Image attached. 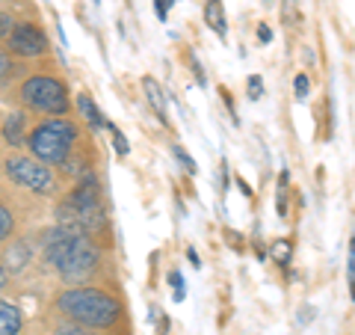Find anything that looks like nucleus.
Listing matches in <instances>:
<instances>
[{
    "instance_id": "28",
    "label": "nucleus",
    "mask_w": 355,
    "mask_h": 335,
    "mask_svg": "<svg viewBox=\"0 0 355 335\" xmlns=\"http://www.w3.org/2000/svg\"><path fill=\"white\" fill-rule=\"evenodd\" d=\"M237 184H240V190H243V193H246V196H252V190H249V184L243 181V178H237Z\"/></svg>"
},
{
    "instance_id": "11",
    "label": "nucleus",
    "mask_w": 355,
    "mask_h": 335,
    "mask_svg": "<svg viewBox=\"0 0 355 335\" xmlns=\"http://www.w3.org/2000/svg\"><path fill=\"white\" fill-rule=\"evenodd\" d=\"M21 332V311L12 303L0 300V335H18Z\"/></svg>"
},
{
    "instance_id": "1",
    "label": "nucleus",
    "mask_w": 355,
    "mask_h": 335,
    "mask_svg": "<svg viewBox=\"0 0 355 335\" xmlns=\"http://www.w3.org/2000/svg\"><path fill=\"white\" fill-rule=\"evenodd\" d=\"M44 259L51 261V267L69 282H83L95 273L98 267V250L89 240V234L60 229L51 231L44 238Z\"/></svg>"
},
{
    "instance_id": "23",
    "label": "nucleus",
    "mask_w": 355,
    "mask_h": 335,
    "mask_svg": "<svg viewBox=\"0 0 355 335\" xmlns=\"http://www.w3.org/2000/svg\"><path fill=\"white\" fill-rule=\"evenodd\" d=\"M169 6H172V0H154V9H157V18L160 21L169 18Z\"/></svg>"
},
{
    "instance_id": "22",
    "label": "nucleus",
    "mask_w": 355,
    "mask_h": 335,
    "mask_svg": "<svg viewBox=\"0 0 355 335\" xmlns=\"http://www.w3.org/2000/svg\"><path fill=\"white\" fill-rule=\"evenodd\" d=\"M12 27H15V21H12V15L0 13V39H6V36H9V33H12Z\"/></svg>"
},
{
    "instance_id": "6",
    "label": "nucleus",
    "mask_w": 355,
    "mask_h": 335,
    "mask_svg": "<svg viewBox=\"0 0 355 335\" xmlns=\"http://www.w3.org/2000/svg\"><path fill=\"white\" fill-rule=\"evenodd\" d=\"M6 175L12 178L15 184L33 190V193H53V175L48 166L36 158H9Z\"/></svg>"
},
{
    "instance_id": "19",
    "label": "nucleus",
    "mask_w": 355,
    "mask_h": 335,
    "mask_svg": "<svg viewBox=\"0 0 355 335\" xmlns=\"http://www.w3.org/2000/svg\"><path fill=\"white\" fill-rule=\"evenodd\" d=\"M172 154H175V161H181V166H184L187 172H196V161H193L181 146H172Z\"/></svg>"
},
{
    "instance_id": "15",
    "label": "nucleus",
    "mask_w": 355,
    "mask_h": 335,
    "mask_svg": "<svg viewBox=\"0 0 355 335\" xmlns=\"http://www.w3.org/2000/svg\"><path fill=\"white\" fill-rule=\"evenodd\" d=\"M169 285H172V300H175V303H184V297H187L184 276L178 273V270H172V273H169Z\"/></svg>"
},
{
    "instance_id": "14",
    "label": "nucleus",
    "mask_w": 355,
    "mask_h": 335,
    "mask_svg": "<svg viewBox=\"0 0 355 335\" xmlns=\"http://www.w3.org/2000/svg\"><path fill=\"white\" fill-rule=\"evenodd\" d=\"M12 231H15V217H12V211H9L6 205H0V243H3Z\"/></svg>"
},
{
    "instance_id": "17",
    "label": "nucleus",
    "mask_w": 355,
    "mask_h": 335,
    "mask_svg": "<svg viewBox=\"0 0 355 335\" xmlns=\"http://www.w3.org/2000/svg\"><path fill=\"white\" fill-rule=\"evenodd\" d=\"M293 92H296L299 101H305L308 92H311V81H308V74H296V77H293Z\"/></svg>"
},
{
    "instance_id": "7",
    "label": "nucleus",
    "mask_w": 355,
    "mask_h": 335,
    "mask_svg": "<svg viewBox=\"0 0 355 335\" xmlns=\"http://www.w3.org/2000/svg\"><path fill=\"white\" fill-rule=\"evenodd\" d=\"M9 51L18 54V57H42L48 54V39L36 24H15L9 33Z\"/></svg>"
},
{
    "instance_id": "27",
    "label": "nucleus",
    "mask_w": 355,
    "mask_h": 335,
    "mask_svg": "<svg viewBox=\"0 0 355 335\" xmlns=\"http://www.w3.org/2000/svg\"><path fill=\"white\" fill-rule=\"evenodd\" d=\"M187 259H190V261H193L196 267H198V264H202V261H198V255H196V250H187Z\"/></svg>"
},
{
    "instance_id": "25",
    "label": "nucleus",
    "mask_w": 355,
    "mask_h": 335,
    "mask_svg": "<svg viewBox=\"0 0 355 335\" xmlns=\"http://www.w3.org/2000/svg\"><path fill=\"white\" fill-rule=\"evenodd\" d=\"M258 39H261V42H270V39H272V30H270V27H261V30H258Z\"/></svg>"
},
{
    "instance_id": "12",
    "label": "nucleus",
    "mask_w": 355,
    "mask_h": 335,
    "mask_svg": "<svg viewBox=\"0 0 355 335\" xmlns=\"http://www.w3.org/2000/svg\"><path fill=\"white\" fill-rule=\"evenodd\" d=\"M3 140L9 146H21L24 142V113H12L3 125Z\"/></svg>"
},
{
    "instance_id": "18",
    "label": "nucleus",
    "mask_w": 355,
    "mask_h": 335,
    "mask_svg": "<svg viewBox=\"0 0 355 335\" xmlns=\"http://www.w3.org/2000/svg\"><path fill=\"white\" fill-rule=\"evenodd\" d=\"M246 92H249L252 101H258V98L263 95V81H261V74H252V77H249V81H246Z\"/></svg>"
},
{
    "instance_id": "3",
    "label": "nucleus",
    "mask_w": 355,
    "mask_h": 335,
    "mask_svg": "<svg viewBox=\"0 0 355 335\" xmlns=\"http://www.w3.org/2000/svg\"><path fill=\"white\" fill-rule=\"evenodd\" d=\"M57 309L65 311L80 327H98V329L113 327L121 315L119 300L104 291H95V288H71V291L60 294Z\"/></svg>"
},
{
    "instance_id": "13",
    "label": "nucleus",
    "mask_w": 355,
    "mask_h": 335,
    "mask_svg": "<svg viewBox=\"0 0 355 335\" xmlns=\"http://www.w3.org/2000/svg\"><path fill=\"white\" fill-rule=\"evenodd\" d=\"M27 261H30V250L24 247V243H12V250L6 252V267H9V270H12V273L24 270Z\"/></svg>"
},
{
    "instance_id": "8",
    "label": "nucleus",
    "mask_w": 355,
    "mask_h": 335,
    "mask_svg": "<svg viewBox=\"0 0 355 335\" xmlns=\"http://www.w3.org/2000/svg\"><path fill=\"white\" fill-rule=\"evenodd\" d=\"M142 92H146L151 110L157 113V119L163 125H169V107H166V95H163V86L154 81V77H142Z\"/></svg>"
},
{
    "instance_id": "21",
    "label": "nucleus",
    "mask_w": 355,
    "mask_h": 335,
    "mask_svg": "<svg viewBox=\"0 0 355 335\" xmlns=\"http://www.w3.org/2000/svg\"><path fill=\"white\" fill-rule=\"evenodd\" d=\"M352 282H355V247L349 243V252H347V285L352 288Z\"/></svg>"
},
{
    "instance_id": "4",
    "label": "nucleus",
    "mask_w": 355,
    "mask_h": 335,
    "mask_svg": "<svg viewBox=\"0 0 355 335\" xmlns=\"http://www.w3.org/2000/svg\"><path fill=\"white\" fill-rule=\"evenodd\" d=\"M74 142H77V128L69 119L42 122V125H36L27 133L30 154L42 163H65Z\"/></svg>"
},
{
    "instance_id": "9",
    "label": "nucleus",
    "mask_w": 355,
    "mask_h": 335,
    "mask_svg": "<svg viewBox=\"0 0 355 335\" xmlns=\"http://www.w3.org/2000/svg\"><path fill=\"white\" fill-rule=\"evenodd\" d=\"M77 110H80V116L86 119V125L92 128V131H101V128H107V119L101 116V110L95 107V101H92V95H86V92H80L77 95Z\"/></svg>"
},
{
    "instance_id": "20",
    "label": "nucleus",
    "mask_w": 355,
    "mask_h": 335,
    "mask_svg": "<svg viewBox=\"0 0 355 335\" xmlns=\"http://www.w3.org/2000/svg\"><path fill=\"white\" fill-rule=\"evenodd\" d=\"M272 255L279 259V264H287V261H291V243H287V240H279V243L272 247Z\"/></svg>"
},
{
    "instance_id": "2",
    "label": "nucleus",
    "mask_w": 355,
    "mask_h": 335,
    "mask_svg": "<svg viewBox=\"0 0 355 335\" xmlns=\"http://www.w3.org/2000/svg\"><path fill=\"white\" fill-rule=\"evenodd\" d=\"M57 220L65 229L80 231V234H95V231H101L107 226L101 187H98L92 172L80 175V184L74 187V193L57 208Z\"/></svg>"
},
{
    "instance_id": "10",
    "label": "nucleus",
    "mask_w": 355,
    "mask_h": 335,
    "mask_svg": "<svg viewBox=\"0 0 355 335\" xmlns=\"http://www.w3.org/2000/svg\"><path fill=\"white\" fill-rule=\"evenodd\" d=\"M205 21H207V27L214 30L216 36H225V33H228V21H225L222 0H207V3H205Z\"/></svg>"
},
{
    "instance_id": "26",
    "label": "nucleus",
    "mask_w": 355,
    "mask_h": 335,
    "mask_svg": "<svg viewBox=\"0 0 355 335\" xmlns=\"http://www.w3.org/2000/svg\"><path fill=\"white\" fill-rule=\"evenodd\" d=\"M3 288H6V267L0 264V291H3Z\"/></svg>"
},
{
    "instance_id": "5",
    "label": "nucleus",
    "mask_w": 355,
    "mask_h": 335,
    "mask_svg": "<svg viewBox=\"0 0 355 335\" xmlns=\"http://www.w3.org/2000/svg\"><path fill=\"white\" fill-rule=\"evenodd\" d=\"M21 98H24L27 107L42 110V113H53V116L69 113V92H65V83L57 81V77H44V74L30 77L21 86Z\"/></svg>"
},
{
    "instance_id": "16",
    "label": "nucleus",
    "mask_w": 355,
    "mask_h": 335,
    "mask_svg": "<svg viewBox=\"0 0 355 335\" xmlns=\"http://www.w3.org/2000/svg\"><path fill=\"white\" fill-rule=\"evenodd\" d=\"M107 131L113 133V146H116V152L121 154V158H125V154H130V146H128V140H125V133H121L116 125H110L107 122Z\"/></svg>"
},
{
    "instance_id": "24",
    "label": "nucleus",
    "mask_w": 355,
    "mask_h": 335,
    "mask_svg": "<svg viewBox=\"0 0 355 335\" xmlns=\"http://www.w3.org/2000/svg\"><path fill=\"white\" fill-rule=\"evenodd\" d=\"M9 65H12V60H9V54L6 51H0V77H3L9 72Z\"/></svg>"
}]
</instances>
